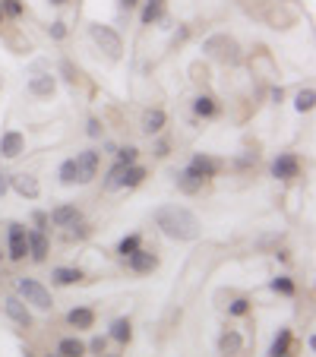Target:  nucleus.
Here are the masks:
<instances>
[{
  "label": "nucleus",
  "instance_id": "obj_1",
  "mask_svg": "<svg viewBox=\"0 0 316 357\" xmlns=\"http://www.w3.org/2000/svg\"><path fill=\"white\" fill-rule=\"evenodd\" d=\"M152 225L162 231L168 241L174 243H193L200 241L202 234V222L190 206H181V202H165L152 212Z\"/></svg>",
  "mask_w": 316,
  "mask_h": 357
},
{
  "label": "nucleus",
  "instance_id": "obj_2",
  "mask_svg": "<svg viewBox=\"0 0 316 357\" xmlns=\"http://www.w3.org/2000/svg\"><path fill=\"white\" fill-rule=\"evenodd\" d=\"M200 51H202V61L218 63V67H225V70H237L243 61H247V57H243L241 41H237L231 32L206 35V38H202V45H200Z\"/></svg>",
  "mask_w": 316,
  "mask_h": 357
},
{
  "label": "nucleus",
  "instance_id": "obj_3",
  "mask_svg": "<svg viewBox=\"0 0 316 357\" xmlns=\"http://www.w3.org/2000/svg\"><path fill=\"white\" fill-rule=\"evenodd\" d=\"M86 35H89V41H92V47L108 63L123 61V35L117 32L114 26H108V22H89Z\"/></svg>",
  "mask_w": 316,
  "mask_h": 357
},
{
  "label": "nucleus",
  "instance_id": "obj_4",
  "mask_svg": "<svg viewBox=\"0 0 316 357\" xmlns=\"http://www.w3.org/2000/svg\"><path fill=\"white\" fill-rule=\"evenodd\" d=\"M13 291L29 303L32 313H54V294L41 278L32 275H16L13 278Z\"/></svg>",
  "mask_w": 316,
  "mask_h": 357
},
{
  "label": "nucleus",
  "instance_id": "obj_5",
  "mask_svg": "<svg viewBox=\"0 0 316 357\" xmlns=\"http://www.w3.org/2000/svg\"><path fill=\"white\" fill-rule=\"evenodd\" d=\"M190 114H193L196 123H212L225 114V105L216 92H209V89H196V95L190 98Z\"/></svg>",
  "mask_w": 316,
  "mask_h": 357
},
{
  "label": "nucleus",
  "instance_id": "obj_6",
  "mask_svg": "<svg viewBox=\"0 0 316 357\" xmlns=\"http://www.w3.org/2000/svg\"><path fill=\"white\" fill-rule=\"evenodd\" d=\"M303 174V158L297 152H276L269 162V177L276 183H291Z\"/></svg>",
  "mask_w": 316,
  "mask_h": 357
},
{
  "label": "nucleus",
  "instance_id": "obj_7",
  "mask_svg": "<svg viewBox=\"0 0 316 357\" xmlns=\"http://www.w3.org/2000/svg\"><path fill=\"white\" fill-rule=\"evenodd\" d=\"M26 231L29 225L26 222H7V263L20 266L29 259V241H26Z\"/></svg>",
  "mask_w": 316,
  "mask_h": 357
},
{
  "label": "nucleus",
  "instance_id": "obj_8",
  "mask_svg": "<svg viewBox=\"0 0 316 357\" xmlns=\"http://www.w3.org/2000/svg\"><path fill=\"white\" fill-rule=\"evenodd\" d=\"M0 310H3V317H7L13 326H20V329H32V326H35V313L29 310V303L22 301L16 291H7V294H3Z\"/></svg>",
  "mask_w": 316,
  "mask_h": 357
},
{
  "label": "nucleus",
  "instance_id": "obj_9",
  "mask_svg": "<svg viewBox=\"0 0 316 357\" xmlns=\"http://www.w3.org/2000/svg\"><path fill=\"white\" fill-rule=\"evenodd\" d=\"M187 168L193 171L202 183H212L216 177H222V171L228 168V165H225V158L212 155V152H193V155H190V162H187Z\"/></svg>",
  "mask_w": 316,
  "mask_h": 357
},
{
  "label": "nucleus",
  "instance_id": "obj_10",
  "mask_svg": "<svg viewBox=\"0 0 316 357\" xmlns=\"http://www.w3.org/2000/svg\"><path fill=\"white\" fill-rule=\"evenodd\" d=\"M262 20H266V26L272 29H291L297 26V20H301V10L294 7V3H288V0H272L269 7L262 10Z\"/></svg>",
  "mask_w": 316,
  "mask_h": 357
},
{
  "label": "nucleus",
  "instance_id": "obj_11",
  "mask_svg": "<svg viewBox=\"0 0 316 357\" xmlns=\"http://www.w3.org/2000/svg\"><path fill=\"white\" fill-rule=\"evenodd\" d=\"M121 263L127 266V272H133V275H152V272H158V266H162V257H158L155 247H146V243H142L133 257L121 259Z\"/></svg>",
  "mask_w": 316,
  "mask_h": 357
},
{
  "label": "nucleus",
  "instance_id": "obj_12",
  "mask_svg": "<svg viewBox=\"0 0 316 357\" xmlns=\"http://www.w3.org/2000/svg\"><path fill=\"white\" fill-rule=\"evenodd\" d=\"M26 95L29 98H38V101H47L57 95V76L51 70H32L26 82Z\"/></svg>",
  "mask_w": 316,
  "mask_h": 357
},
{
  "label": "nucleus",
  "instance_id": "obj_13",
  "mask_svg": "<svg viewBox=\"0 0 316 357\" xmlns=\"http://www.w3.org/2000/svg\"><path fill=\"white\" fill-rule=\"evenodd\" d=\"M262 162V152H259V142H243L241 149H237L234 155H231V171H237V174H250V171H256Z\"/></svg>",
  "mask_w": 316,
  "mask_h": 357
},
{
  "label": "nucleus",
  "instance_id": "obj_14",
  "mask_svg": "<svg viewBox=\"0 0 316 357\" xmlns=\"http://www.w3.org/2000/svg\"><path fill=\"white\" fill-rule=\"evenodd\" d=\"M136 16H140L142 29H152V26H158V22H165V29H171L168 26V0H142L140 7H136Z\"/></svg>",
  "mask_w": 316,
  "mask_h": 357
},
{
  "label": "nucleus",
  "instance_id": "obj_15",
  "mask_svg": "<svg viewBox=\"0 0 316 357\" xmlns=\"http://www.w3.org/2000/svg\"><path fill=\"white\" fill-rule=\"evenodd\" d=\"M63 323L73 332H89L98 323V313H95V307H89V303H73V307L63 313Z\"/></svg>",
  "mask_w": 316,
  "mask_h": 357
},
{
  "label": "nucleus",
  "instance_id": "obj_16",
  "mask_svg": "<svg viewBox=\"0 0 316 357\" xmlns=\"http://www.w3.org/2000/svg\"><path fill=\"white\" fill-rule=\"evenodd\" d=\"M243 344H247L243 332H241V329H231V326H225V329L218 332V338H216V354H218V357H241V354H243Z\"/></svg>",
  "mask_w": 316,
  "mask_h": 357
},
{
  "label": "nucleus",
  "instance_id": "obj_17",
  "mask_svg": "<svg viewBox=\"0 0 316 357\" xmlns=\"http://www.w3.org/2000/svg\"><path fill=\"white\" fill-rule=\"evenodd\" d=\"M10 193H16L26 202H35L41 196V183L32 171H20V174H10Z\"/></svg>",
  "mask_w": 316,
  "mask_h": 357
},
{
  "label": "nucleus",
  "instance_id": "obj_18",
  "mask_svg": "<svg viewBox=\"0 0 316 357\" xmlns=\"http://www.w3.org/2000/svg\"><path fill=\"white\" fill-rule=\"evenodd\" d=\"M89 282V272L82 266H54L51 269V288H80Z\"/></svg>",
  "mask_w": 316,
  "mask_h": 357
},
{
  "label": "nucleus",
  "instance_id": "obj_19",
  "mask_svg": "<svg viewBox=\"0 0 316 357\" xmlns=\"http://www.w3.org/2000/svg\"><path fill=\"white\" fill-rule=\"evenodd\" d=\"M76 171H80V187H86V183H92L95 177H98V168H101V152L98 149H82V152H76Z\"/></svg>",
  "mask_w": 316,
  "mask_h": 357
},
{
  "label": "nucleus",
  "instance_id": "obj_20",
  "mask_svg": "<svg viewBox=\"0 0 316 357\" xmlns=\"http://www.w3.org/2000/svg\"><path fill=\"white\" fill-rule=\"evenodd\" d=\"M26 241H29V263H32V266H45L47 257H51V234L29 228L26 231Z\"/></svg>",
  "mask_w": 316,
  "mask_h": 357
},
{
  "label": "nucleus",
  "instance_id": "obj_21",
  "mask_svg": "<svg viewBox=\"0 0 316 357\" xmlns=\"http://www.w3.org/2000/svg\"><path fill=\"white\" fill-rule=\"evenodd\" d=\"M266 357H297V338H294V332H291V326H282V329H276V335H272Z\"/></svg>",
  "mask_w": 316,
  "mask_h": 357
},
{
  "label": "nucleus",
  "instance_id": "obj_22",
  "mask_svg": "<svg viewBox=\"0 0 316 357\" xmlns=\"http://www.w3.org/2000/svg\"><path fill=\"white\" fill-rule=\"evenodd\" d=\"M22 152H26V133L16 127L3 130V133H0V158H3V162H13Z\"/></svg>",
  "mask_w": 316,
  "mask_h": 357
},
{
  "label": "nucleus",
  "instance_id": "obj_23",
  "mask_svg": "<svg viewBox=\"0 0 316 357\" xmlns=\"http://www.w3.org/2000/svg\"><path fill=\"white\" fill-rule=\"evenodd\" d=\"M47 218H51V228H70L73 222H80V218H86L82 215V209H80V202H57L54 209H47Z\"/></svg>",
  "mask_w": 316,
  "mask_h": 357
},
{
  "label": "nucleus",
  "instance_id": "obj_24",
  "mask_svg": "<svg viewBox=\"0 0 316 357\" xmlns=\"http://www.w3.org/2000/svg\"><path fill=\"white\" fill-rule=\"evenodd\" d=\"M165 127H168V114H165V108H158V105H149V108H142L140 114V130L152 139V136L165 133Z\"/></svg>",
  "mask_w": 316,
  "mask_h": 357
},
{
  "label": "nucleus",
  "instance_id": "obj_25",
  "mask_svg": "<svg viewBox=\"0 0 316 357\" xmlns=\"http://www.w3.org/2000/svg\"><path fill=\"white\" fill-rule=\"evenodd\" d=\"M171 183L177 187V193H183V196H200L202 190H206V183L200 181V177L193 174V171L183 165V168H174L171 171Z\"/></svg>",
  "mask_w": 316,
  "mask_h": 357
},
{
  "label": "nucleus",
  "instance_id": "obj_26",
  "mask_svg": "<svg viewBox=\"0 0 316 357\" xmlns=\"http://www.w3.org/2000/svg\"><path fill=\"white\" fill-rule=\"evenodd\" d=\"M0 38H3V45H7L16 57H29L35 51V41L29 38L22 29H3V32H0Z\"/></svg>",
  "mask_w": 316,
  "mask_h": 357
},
{
  "label": "nucleus",
  "instance_id": "obj_27",
  "mask_svg": "<svg viewBox=\"0 0 316 357\" xmlns=\"http://www.w3.org/2000/svg\"><path fill=\"white\" fill-rule=\"evenodd\" d=\"M105 335L111 338V344H121V348H127V344L133 342V335H136L133 319H130V317H114L108 323V332H105Z\"/></svg>",
  "mask_w": 316,
  "mask_h": 357
},
{
  "label": "nucleus",
  "instance_id": "obj_28",
  "mask_svg": "<svg viewBox=\"0 0 316 357\" xmlns=\"http://www.w3.org/2000/svg\"><path fill=\"white\" fill-rule=\"evenodd\" d=\"M54 76H57V82H63V86L70 89V92H76V89L82 86V79H86V76H82V70L76 67L70 57H61V61H57Z\"/></svg>",
  "mask_w": 316,
  "mask_h": 357
},
{
  "label": "nucleus",
  "instance_id": "obj_29",
  "mask_svg": "<svg viewBox=\"0 0 316 357\" xmlns=\"http://www.w3.org/2000/svg\"><path fill=\"white\" fill-rule=\"evenodd\" d=\"M266 291L276 297H297V278L288 275V272H278V275H272L269 282H266Z\"/></svg>",
  "mask_w": 316,
  "mask_h": 357
},
{
  "label": "nucleus",
  "instance_id": "obj_30",
  "mask_svg": "<svg viewBox=\"0 0 316 357\" xmlns=\"http://www.w3.org/2000/svg\"><path fill=\"white\" fill-rule=\"evenodd\" d=\"M54 354L57 357H89L86 354V338H80V332H73V335H63L61 342L54 344Z\"/></svg>",
  "mask_w": 316,
  "mask_h": 357
},
{
  "label": "nucleus",
  "instance_id": "obj_31",
  "mask_svg": "<svg viewBox=\"0 0 316 357\" xmlns=\"http://www.w3.org/2000/svg\"><path fill=\"white\" fill-rule=\"evenodd\" d=\"M149 181V168L142 162H133V165H127V168H123V177H121V190H140L142 183Z\"/></svg>",
  "mask_w": 316,
  "mask_h": 357
},
{
  "label": "nucleus",
  "instance_id": "obj_32",
  "mask_svg": "<svg viewBox=\"0 0 316 357\" xmlns=\"http://www.w3.org/2000/svg\"><path fill=\"white\" fill-rule=\"evenodd\" d=\"M225 310H228V317L234 319H250L253 317V297L250 294H231L228 303H222Z\"/></svg>",
  "mask_w": 316,
  "mask_h": 357
},
{
  "label": "nucleus",
  "instance_id": "obj_33",
  "mask_svg": "<svg viewBox=\"0 0 316 357\" xmlns=\"http://www.w3.org/2000/svg\"><path fill=\"white\" fill-rule=\"evenodd\" d=\"M92 234H95V228H92V222H86V218L73 222L70 228H61V241L63 243H86Z\"/></svg>",
  "mask_w": 316,
  "mask_h": 357
},
{
  "label": "nucleus",
  "instance_id": "obj_34",
  "mask_svg": "<svg viewBox=\"0 0 316 357\" xmlns=\"http://www.w3.org/2000/svg\"><path fill=\"white\" fill-rule=\"evenodd\" d=\"M146 243V237H142V231H133V234H123L121 241H117V247H114V257L117 259H127V257H133L136 250Z\"/></svg>",
  "mask_w": 316,
  "mask_h": 357
},
{
  "label": "nucleus",
  "instance_id": "obj_35",
  "mask_svg": "<svg viewBox=\"0 0 316 357\" xmlns=\"http://www.w3.org/2000/svg\"><path fill=\"white\" fill-rule=\"evenodd\" d=\"M57 183L61 187H80V171H76V158H63L61 165H57Z\"/></svg>",
  "mask_w": 316,
  "mask_h": 357
},
{
  "label": "nucleus",
  "instance_id": "obj_36",
  "mask_svg": "<svg viewBox=\"0 0 316 357\" xmlns=\"http://www.w3.org/2000/svg\"><path fill=\"white\" fill-rule=\"evenodd\" d=\"M123 168H127V165H121V162H111V168L105 171V174H101V193H117V190H121Z\"/></svg>",
  "mask_w": 316,
  "mask_h": 357
},
{
  "label": "nucleus",
  "instance_id": "obj_37",
  "mask_svg": "<svg viewBox=\"0 0 316 357\" xmlns=\"http://www.w3.org/2000/svg\"><path fill=\"white\" fill-rule=\"evenodd\" d=\"M278 243H285V231H262L259 237H253V250H256V253H272Z\"/></svg>",
  "mask_w": 316,
  "mask_h": 357
},
{
  "label": "nucleus",
  "instance_id": "obj_38",
  "mask_svg": "<svg viewBox=\"0 0 316 357\" xmlns=\"http://www.w3.org/2000/svg\"><path fill=\"white\" fill-rule=\"evenodd\" d=\"M316 108V89L313 86H303L294 92V111L297 114H313Z\"/></svg>",
  "mask_w": 316,
  "mask_h": 357
},
{
  "label": "nucleus",
  "instance_id": "obj_39",
  "mask_svg": "<svg viewBox=\"0 0 316 357\" xmlns=\"http://www.w3.org/2000/svg\"><path fill=\"white\" fill-rule=\"evenodd\" d=\"M187 73L196 89H209V82H212V67H209V61H193L187 67Z\"/></svg>",
  "mask_w": 316,
  "mask_h": 357
},
{
  "label": "nucleus",
  "instance_id": "obj_40",
  "mask_svg": "<svg viewBox=\"0 0 316 357\" xmlns=\"http://www.w3.org/2000/svg\"><path fill=\"white\" fill-rule=\"evenodd\" d=\"M193 38V26L190 22H177V26H171V38H168V51H181L187 41Z\"/></svg>",
  "mask_w": 316,
  "mask_h": 357
},
{
  "label": "nucleus",
  "instance_id": "obj_41",
  "mask_svg": "<svg viewBox=\"0 0 316 357\" xmlns=\"http://www.w3.org/2000/svg\"><path fill=\"white\" fill-rule=\"evenodd\" d=\"M45 35L54 41V45H63V41L70 38V26L63 20H51V22H45Z\"/></svg>",
  "mask_w": 316,
  "mask_h": 357
},
{
  "label": "nucleus",
  "instance_id": "obj_42",
  "mask_svg": "<svg viewBox=\"0 0 316 357\" xmlns=\"http://www.w3.org/2000/svg\"><path fill=\"white\" fill-rule=\"evenodd\" d=\"M171 149H174V139L165 133L152 136V158H158V162H165V158H171Z\"/></svg>",
  "mask_w": 316,
  "mask_h": 357
},
{
  "label": "nucleus",
  "instance_id": "obj_43",
  "mask_svg": "<svg viewBox=\"0 0 316 357\" xmlns=\"http://www.w3.org/2000/svg\"><path fill=\"white\" fill-rule=\"evenodd\" d=\"M0 10H3L7 22H20L26 16V0H0Z\"/></svg>",
  "mask_w": 316,
  "mask_h": 357
},
{
  "label": "nucleus",
  "instance_id": "obj_44",
  "mask_svg": "<svg viewBox=\"0 0 316 357\" xmlns=\"http://www.w3.org/2000/svg\"><path fill=\"white\" fill-rule=\"evenodd\" d=\"M111 351V338L108 335H92L86 342V354L89 357H101V354H108Z\"/></svg>",
  "mask_w": 316,
  "mask_h": 357
},
{
  "label": "nucleus",
  "instance_id": "obj_45",
  "mask_svg": "<svg viewBox=\"0 0 316 357\" xmlns=\"http://www.w3.org/2000/svg\"><path fill=\"white\" fill-rule=\"evenodd\" d=\"M140 146L136 142H127V146H117V152H114V162H121V165H133V162H140Z\"/></svg>",
  "mask_w": 316,
  "mask_h": 357
},
{
  "label": "nucleus",
  "instance_id": "obj_46",
  "mask_svg": "<svg viewBox=\"0 0 316 357\" xmlns=\"http://www.w3.org/2000/svg\"><path fill=\"white\" fill-rule=\"evenodd\" d=\"M105 127H108V123H105V117H98V114H89L86 117V136H89V139L98 142L101 136H105Z\"/></svg>",
  "mask_w": 316,
  "mask_h": 357
},
{
  "label": "nucleus",
  "instance_id": "obj_47",
  "mask_svg": "<svg viewBox=\"0 0 316 357\" xmlns=\"http://www.w3.org/2000/svg\"><path fill=\"white\" fill-rule=\"evenodd\" d=\"M29 228L51 234V218H47V209H32L29 212Z\"/></svg>",
  "mask_w": 316,
  "mask_h": 357
},
{
  "label": "nucleus",
  "instance_id": "obj_48",
  "mask_svg": "<svg viewBox=\"0 0 316 357\" xmlns=\"http://www.w3.org/2000/svg\"><path fill=\"white\" fill-rule=\"evenodd\" d=\"M285 98H288V92H285L278 82H269V105H276V108H278Z\"/></svg>",
  "mask_w": 316,
  "mask_h": 357
},
{
  "label": "nucleus",
  "instance_id": "obj_49",
  "mask_svg": "<svg viewBox=\"0 0 316 357\" xmlns=\"http://www.w3.org/2000/svg\"><path fill=\"white\" fill-rule=\"evenodd\" d=\"M272 259H276V263H282V266H288L291 263V250L285 247V243H278V247L272 250Z\"/></svg>",
  "mask_w": 316,
  "mask_h": 357
},
{
  "label": "nucleus",
  "instance_id": "obj_50",
  "mask_svg": "<svg viewBox=\"0 0 316 357\" xmlns=\"http://www.w3.org/2000/svg\"><path fill=\"white\" fill-rule=\"evenodd\" d=\"M142 0H117V13L121 16H130V13H136V7H140Z\"/></svg>",
  "mask_w": 316,
  "mask_h": 357
},
{
  "label": "nucleus",
  "instance_id": "obj_51",
  "mask_svg": "<svg viewBox=\"0 0 316 357\" xmlns=\"http://www.w3.org/2000/svg\"><path fill=\"white\" fill-rule=\"evenodd\" d=\"M101 146H98V152H101V155H111V158H114V152H117V142L114 139H108V136H101Z\"/></svg>",
  "mask_w": 316,
  "mask_h": 357
},
{
  "label": "nucleus",
  "instance_id": "obj_52",
  "mask_svg": "<svg viewBox=\"0 0 316 357\" xmlns=\"http://www.w3.org/2000/svg\"><path fill=\"white\" fill-rule=\"evenodd\" d=\"M7 193H10V171L0 168V199H7Z\"/></svg>",
  "mask_w": 316,
  "mask_h": 357
},
{
  "label": "nucleus",
  "instance_id": "obj_53",
  "mask_svg": "<svg viewBox=\"0 0 316 357\" xmlns=\"http://www.w3.org/2000/svg\"><path fill=\"white\" fill-rule=\"evenodd\" d=\"M45 3H47V7H54V10H63L70 0H45Z\"/></svg>",
  "mask_w": 316,
  "mask_h": 357
},
{
  "label": "nucleus",
  "instance_id": "obj_54",
  "mask_svg": "<svg viewBox=\"0 0 316 357\" xmlns=\"http://www.w3.org/2000/svg\"><path fill=\"white\" fill-rule=\"evenodd\" d=\"M307 351H316V335H307Z\"/></svg>",
  "mask_w": 316,
  "mask_h": 357
},
{
  "label": "nucleus",
  "instance_id": "obj_55",
  "mask_svg": "<svg viewBox=\"0 0 316 357\" xmlns=\"http://www.w3.org/2000/svg\"><path fill=\"white\" fill-rule=\"evenodd\" d=\"M22 357H38V354H35V348H22Z\"/></svg>",
  "mask_w": 316,
  "mask_h": 357
},
{
  "label": "nucleus",
  "instance_id": "obj_56",
  "mask_svg": "<svg viewBox=\"0 0 316 357\" xmlns=\"http://www.w3.org/2000/svg\"><path fill=\"white\" fill-rule=\"evenodd\" d=\"M7 29V16H3V10H0V32Z\"/></svg>",
  "mask_w": 316,
  "mask_h": 357
},
{
  "label": "nucleus",
  "instance_id": "obj_57",
  "mask_svg": "<svg viewBox=\"0 0 316 357\" xmlns=\"http://www.w3.org/2000/svg\"><path fill=\"white\" fill-rule=\"evenodd\" d=\"M3 263H7V253H3V250H0V266H3Z\"/></svg>",
  "mask_w": 316,
  "mask_h": 357
},
{
  "label": "nucleus",
  "instance_id": "obj_58",
  "mask_svg": "<svg viewBox=\"0 0 316 357\" xmlns=\"http://www.w3.org/2000/svg\"><path fill=\"white\" fill-rule=\"evenodd\" d=\"M3 294H7V291H3V282H0V301H3Z\"/></svg>",
  "mask_w": 316,
  "mask_h": 357
},
{
  "label": "nucleus",
  "instance_id": "obj_59",
  "mask_svg": "<svg viewBox=\"0 0 316 357\" xmlns=\"http://www.w3.org/2000/svg\"><path fill=\"white\" fill-rule=\"evenodd\" d=\"M38 357H57V354H54V351H47V354H38Z\"/></svg>",
  "mask_w": 316,
  "mask_h": 357
},
{
  "label": "nucleus",
  "instance_id": "obj_60",
  "mask_svg": "<svg viewBox=\"0 0 316 357\" xmlns=\"http://www.w3.org/2000/svg\"><path fill=\"white\" fill-rule=\"evenodd\" d=\"M101 357H121V354H111V351H108V354H101Z\"/></svg>",
  "mask_w": 316,
  "mask_h": 357
}]
</instances>
